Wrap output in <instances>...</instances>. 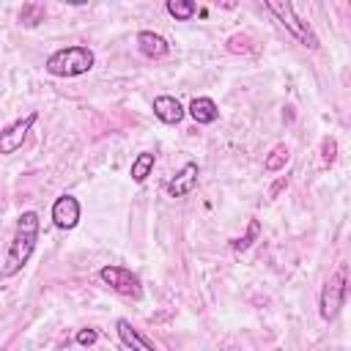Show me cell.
<instances>
[{
  "label": "cell",
  "instance_id": "1",
  "mask_svg": "<svg viewBox=\"0 0 351 351\" xmlns=\"http://www.w3.org/2000/svg\"><path fill=\"white\" fill-rule=\"evenodd\" d=\"M36 241H38V214L36 211H22L19 219H16V228H14V236H11L5 261L0 266V277L19 274L22 266L30 261V255L36 250Z\"/></svg>",
  "mask_w": 351,
  "mask_h": 351
},
{
  "label": "cell",
  "instance_id": "2",
  "mask_svg": "<svg viewBox=\"0 0 351 351\" xmlns=\"http://www.w3.org/2000/svg\"><path fill=\"white\" fill-rule=\"evenodd\" d=\"M96 63V55L93 49L88 47H80V44H71V47H63V49H55L44 69L52 74V77H80V74H88Z\"/></svg>",
  "mask_w": 351,
  "mask_h": 351
},
{
  "label": "cell",
  "instance_id": "3",
  "mask_svg": "<svg viewBox=\"0 0 351 351\" xmlns=\"http://www.w3.org/2000/svg\"><path fill=\"white\" fill-rule=\"evenodd\" d=\"M266 11H271L277 19H280V25L302 44V47H307V49H318L321 44H318V36H315V30L310 27V22H304L302 16H296V11H293V5L285 0V3H274V0H269L266 3Z\"/></svg>",
  "mask_w": 351,
  "mask_h": 351
},
{
  "label": "cell",
  "instance_id": "4",
  "mask_svg": "<svg viewBox=\"0 0 351 351\" xmlns=\"http://www.w3.org/2000/svg\"><path fill=\"white\" fill-rule=\"evenodd\" d=\"M346 291H348V285H346V263H340V266L329 274V280L324 282V288H321L318 310H321V318H324V321L337 318V313H340V307H343V302H346Z\"/></svg>",
  "mask_w": 351,
  "mask_h": 351
},
{
  "label": "cell",
  "instance_id": "5",
  "mask_svg": "<svg viewBox=\"0 0 351 351\" xmlns=\"http://www.w3.org/2000/svg\"><path fill=\"white\" fill-rule=\"evenodd\" d=\"M99 277H101V282H107V285H110L115 293H121V296H129V299H140V296H143V282H140V277H137L132 269H126V266L107 263V266H101Z\"/></svg>",
  "mask_w": 351,
  "mask_h": 351
},
{
  "label": "cell",
  "instance_id": "6",
  "mask_svg": "<svg viewBox=\"0 0 351 351\" xmlns=\"http://www.w3.org/2000/svg\"><path fill=\"white\" fill-rule=\"evenodd\" d=\"M38 121V112L33 110V112H27L25 118H16L14 123H8L3 132H0V154H16L19 148H22V143H25V137H27V132H30V126Z\"/></svg>",
  "mask_w": 351,
  "mask_h": 351
},
{
  "label": "cell",
  "instance_id": "7",
  "mask_svg": "<svg viewBox=\"0 0 351 351\" xmlns=\"http://www.w3.org/2000/svg\"><path fill=\"white\" fill-rule=\"evenodd\" d=\"M197 162H186L167 184H165V189H167V195L170 197H186L189 192H195V186H197Z\"/></svg>",
  "mask_w": 351,
  "mask_h": 351
},
{
  "label": "cell",
  "instance_id": "8",
  "mask_svg": "<svg viewBox=\"0 0 351 351\" xmlns=\"http://www.w3.org/2000/svg\"><path fill=\"white\" fill-rule=\"evenodd\" d=\"M52 222L63 230H71L80 222V200L74 195H60L52 203Z\"/></svg>",
  "mask_w": 351,
  "mask_h": 351
},
{
  "label": "cell",
  "instance_id": "9",
  "mask_svg": "<svg viewBox=\"0 0 351 351\" xmlns=\"http://www.w3.org/2000/svg\"><path fill=\"white\" fill-rule=\"evenodd\" d=\"M137 49L145 55V58H165L170 52V44L165 36L154 33V30H140L137 33Z\"/></svg>",
  "mask_w": 351,
  "mask_h": 351
},
{
  "label": "cell",
  "instance_id": "10",
  "mask_svg": "<svg viewBox=\"0 0 351 351\" xmlns=\"http://www.w3.org/2000/svg\"><path fill=\"white\" fill-rule=\"evenodd\" d=\"M154 115L162 121V123H181V118L186 115V110L181 107V101L178 99H173V96H156L154 99Z\"/></svg>",
  "mask_w": 351,
  "mask_h": 351
},
{
  "label": "cell",
  "instance_id": "11",
  "mask_svg": "<svg viewBox=\"0 0 351 351\" xmlns=\"http://www.w3.org/2000/svg\"><path fill=\"white\" fill-rule=\"evenodd\" d=\"M115 329H118V337L123 340V346L126 348H132V351H156L134 326H132V321H126V318H118L115 321Z\"/></svg>",
  "mask_w": 351,
  "mask_h": 351
},
{
  "label": "cell",
  "instance_id": "12",
  "mask_svg": "<svg viewBox=\"0 0 351 351\" xmlns=\"http://www.w3.org/2000/svg\"><path fill=\"white\" fill-rule=\"evenodd\" d=\"M186 112L192 115L195 123H214V121L219 118V110H217L214 99H208V96H197V99H192Z\"/></svg>",
  "mask_w": 351,
  "mask_h": 351
},
{
  "label": "cell",
  "instance_id": "13",
  "mask_svg": "<svg viewBox=\"0 0 351 351\" xmlns=\"http://www.w3.org/2000/svg\"><path fill=\"white\" fill-rule=\"evenodd\" d=\"M154 165H156V154H154V151H143V154H137L134 162H132V181H134V184H143V181L151 176Z\"/></svg>",
  "mask_w": 351,
  "mask_h": 351
},
{
  "label": "cell",
  "instance_id": "14",
  "mask_svg": "<svg viewBox=\"0 0 351 351\" xmlns=\"http://www.w3.org/2000/svg\"><path fill=\"white\" fill-rule=\"evenodd\" d=\"M44 14H47L44 3H25L22 11H19V22L25 27H36L38 22H44Z\"/></svg>",
  "mask_w": 351,
  "mask_h": 351
},
{
  "label": "cell",
  "instance_id": "15",
  "mask_svg": "<svg viewBox=\"0 0 351 351\" xmlns=\"http://www.w3.org/2000/svg\"><path fill=\"white\" fill-rule=\"evenodd\" d=\"M195 11H197V5H195L192 0H167V14H170L173 19H178V22L192 19Z\"/></svg>",
  "mask_w": 351,
  "mask_h": 351
},
{
  "label": "cell",
  "instance_id": "16",
  "mask_svg": "<svg viewBox=\"0 0 351 351\" xmlns=\"http://www.w3.org/2000/svg\"><path fill=\"white\" fill-rule=\"evenodd\" d=\"M285 162H288V145H274L271 151H269V156L263 159V170H269V173H274V170H282L285 167Z\"/></svg>",
  "mask_w": 351,
  "mask_h": 351
},
{
  "label": "cell",
  "instance_id": "17",
  "mask_svg": "<svg viewBox=\"0 0 351 351\" xmlns=\"http://www.w3.org/2000/svg\"><path fill=\"white\" fill-rule=\"evenodd\" d=\"M258 236H261V222H258V219H250L247 233H244V236H239V239H233V241H230V247H233V250H250V244H252Z\"/></svg>",
  "mask_w": 351,
  "mask_h": 351
},
{
  "label": "cell",
  "instance_id": "18",
  "mask_svg": "<svg viewBox=\"0 0 351 351\" xmlns=\"http://www.w3.org/2000/svg\"><path fill=\"white\" fill-rule=\"evenodd\" d=\"M321 159H324V165H335V159H337V140L332 134L324 137V143H321Z\"/></svg>",
  "mask_w": 351,
  "mask_h": 351
},
{
  "label": "cell",
  "instance_id": "19",
  "mask_svg": "<svg viewBox=\"0 0 351 351\" xmlns=\"http://www.w3.org/2000/svg\"><path fill=\"white\" fill-rule=\"evenodd\" d=\"M228 49L230 52H250L252 49V38L244 36V33H236V36L228 38Z\"/></svg>",
  "mask_w": 351,
  "mask_h": 351
},
{
  "label": "cell",
  "instance_id": "20",
  "mask_svg": "<svg viewBox=\"0 0 351 351\" xmlns=\"http://www.w3.org/2000/svg\"><path fill=\"white\" fill-rule=\"evenodd\" d=\"M96 340H99V332L96 329H80L77 332V343L80 346H93Z\"/></svg>",
  "mask_w": 351,
  "mask_h": 351
},
{
  "label": "cell",
  "instance_id": "21",
  "mask_svg": "<svg viewBox=\"0 0 351 351\" xmlns=\"http://www.w3.org/2000/svg\"><path fill=\"white\" fill-rule=\"evenodd\" d=\"M282 186H285V178H282V181H277V184H274V186H271V197H274V195H277V192H280V189H282Z\"/></svg>",
  "mask_w": 351,
  "mask_h": 351
}]
</instances>
